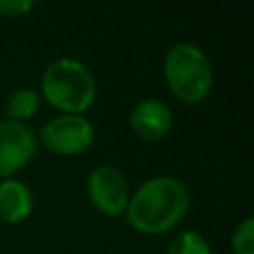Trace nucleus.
Returning <instances> with one entry per match:
<instances>
[{"label": "nucleus", "mask_w": 254, "mask_h": 254, "mask_svg": "<svg viewBox=\"0 0 254 254\" xmlns=\"http://www.w3.org/2000/svg\"><path fill=\"white\" fill-rule=\"evenodd\" d=\"M234 254H254V218H244L232 234Z\"/></svg>", "instance_id": "nucleus-11"}, {"label": "nucleus", "mask_w": 254, "mask_h": 254, "mask_svg": "<svg viewBox=\"0 0 254 254\" xmlns=\"http://www.w3.org/2000/svg\"><path fill=\"white\" fill-rule=\"evenodd\" d=\"M38 151L36 135L24 123L0 121V179H8L26 167Z\"/></svg>", "instance_id": "nucleus-6"}, {"label": "nucleus", "mask_w": 254, "mask_h": 254, "mask_svg": "<svg viewBox=\"0 0 254 254\" xmlns=\"http://www.w3.org/2000/svg\"><path fill=\"white\" fill-rule=\"evenodd\" d=\"M42 143L58 155H79L93 145L95 129L83 115H58L42 127Z\"/></svg>", "instance_id": "nucleus-4"}, {"label": "nucleus", "mask_w": 254, "mask_h": 254, "mask_svg": "<svg viewBox=\"0 0 254 254\" xmlns=\"http://www.w3.org/2000/svg\"><path fill=\"white\" fill-rule=\"evenodd\" d=\"M167 254H210V246L198 232L183 230L171 240Z\"/></svg>", "instance_id": "nucleus-10"}, {"label": "nucleus", "mask_w": 254, "mask_h": 254, "mask_svg": "<svg viewBox=\"0 0 254 254\" xmlns=\"http://www.w3.org/2000/svg\"><path fill=\"white\" fill-rule=\"evenodd\" d=\"M4 107H6V113H8L10 121L22 123V121H26V119H30L38 113L40 95L34 89L22 87V89H16V91L8 93Z\"/></svg>", "instance_id": "nucleus-9"}, {"label": "nucleus", "mask_w": 254, "mask_h": 254, "mask_svg": "<svg viewBox=\"0 0 254 254\" xmlns=\"http://www.w3.org/2000/svg\"><path fill=\"white\" fill-rule=\"evenodd\" d=\"M42 93L52 107L67 115H81V111H87L95 101V79L81 62L60 58L46 67Z\"/></svg>", "instance_id": "nucleus-2"}, {"label": "nucleus", "mask_w": 254, "mask_h": 254, "mask_svg": "<svg viewBox=\"0 0 254 254\" xmlns=\"http://www.w3.org/2000/svg\"><path fill=\"white\" fill-rule=\"evenodd\" d=\"M32 192L16 179H6L0 183V220L8 224H18L32 214Z\"/></svg>", "instance_id": "nucleus-8"}, {"label": "nucleus", "mask_w": 254, "mask_h": 254, "mask_svg": "<svg viewBox=\"0 0 254 254\" xmlns=\"http://www.w3.org/2000/svg\"><path fill=\"white\" fill-rule=\"evenodd\" d=\"M32 8H34L32 0H0V16H4V18L24 16Z\"/></svg>", "instance_id": "nucleus-12"}, {"label": "nucleus", "mask_w": 254, "mask_h": 254, "mask_svg": "<svg viewBox=\"0 0 254 254\" xmlns=\"http://www.w3.org/2000/svg\"><path fill=\"white\" fill-rule=\"evenodd\" d=\"M87 194L99 212L107 216H119L125 212L129 202V185L121 171L101 165L87 177Z\"/></svg>", "instance_id": "nucleus-5"}, {"label": "nucleus", "mask_w": 254, "mask_h": 254, "mask_svg": "<svg viewBox=\"0 0 254 254\" xmlns=\"http://www.w3.org/2000/svg\"><path fill=\"white\" fill-rule=\"evenodd\" d=\"M190 194L175 177H155L143 183L127 202V222L143 234L175 228L189 212Z\"/></svg>", "instance_id": "nucleus-1"}, {"label": "nucleus", "mask_w": 254, "mask_h": 254, "mask_svg": "<svg viewBox=\"0 0 254 254\" xmlns=\"http://www.w3.org/2000/svg\"><path fill=\"white\" fill-rule=\"evenodd\" d=\"M131 127L141 139L159 141L173 127V111L163 99H141L131 111Z\"/></svg>", "instance_id": "nucleus-7"}, {"label": "nucleus", "mask_w": 254, "mask_h": 254, "mask_svg": "<svg viewBox=\"0 0 254 254\" xmlns=\"http://www.w3.org/2000/svg\"><path fill=\"white\" fill-rule=\"evenodd\" d=\"M163 71L169 89L185 103H198L210 93L212 67L196 44H175L165 56Z\"/></svg>", "instance_id": "nucleus-3"}]
</instances>
